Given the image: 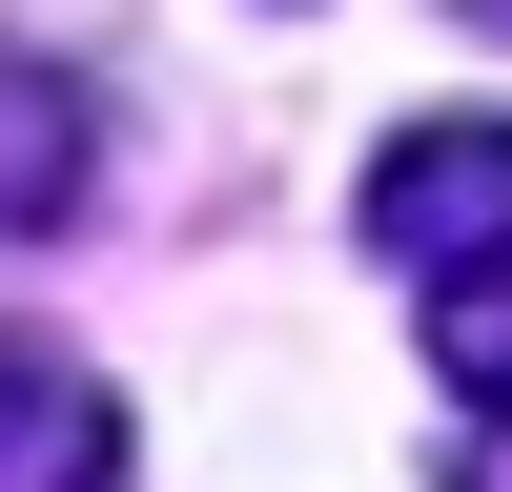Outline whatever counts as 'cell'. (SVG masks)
Segmentation results:
<instances>
[{"label":"cell","instance_id":"obj_1","mask_svg":"<svg viewBox=\"0 0 512 492\" xmlns=\"http://www.w3.org/2000/svg\"><path fill=\"white\" fill-rule=\"evenodd\" d=\"M369 246H390L410 287L512 267V123H410V144L369 164Z\"/></svg>","mask_w":512,"mask_h":492},{"label":"cell","instance_id":"obj_2","mask_svg":"<svg viewBox=\"0 0 512 492\" xmlns=\"http://www.w3.org/2000/svg\"><path fill=\"white\" fill-rule=\"evenodd\" d=\"M0 492H123V390L62 349H0Z\"/></svg>","mask_w":512,"mask_h":492},{"label":"cell","instance_id":"obj_3","mask_svg":"<svg viewBox=\"0 0 512 492\" xmlns=\"http://www.w3.org/2000/svg\"><path fill=\"white\" fill-rule=\"evenodd\" d=\"M82 144H103V103L0 41V226H62V205H82Z\"/></svg>","mask_w":512,"mask_h":492},{"label":"cell","instance_id":"obj_4","mask_svg":"<svg viewBox=\"0 0 512 492\" xmlns=\"http://www.w3.org/2000/svg\"><path fill=\"white\" fill-rule=\"evenodd\" d=\"M431 390L512 431V267H472V287H431Z\"/></svg>","mask_w":512,"mask_h":492},{"label":"cell","instance_id":"obj_5","mask_svg":"<svg viewBox=\"0 0 512 492\" xmlns=\"http://www.w3.org/2000/svg\"><path fill=\"white\" fill-rule=\"evenodd\" d=\"M451 492H512V431H492V451H472V472H451Z\"/></svg>","mask_w":512,"mask_h":492},{"label":"cell","instance_id":"obj_6","mask_svg":"<svg viewBox=\"0 0 512 492\" xmlns=\"http://www.w3.org/2000/svg\"><path fill=\"white\" fill-rule=\"evenodd\" d=\"M451 21H492V41H512V0H451Z\"/></svg>","mask_w":512,"mask_h":492}]
</instances>
